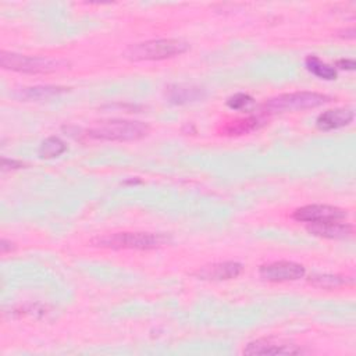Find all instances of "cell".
Instances as JSON below:
<instances>
[{"label": "cell", "instance_id": "cell-6", "mask_svg": "<svg viewBox=\"0 0 356 356\" xmlns=\"http://www.w3.org/2000/svg\"><path fill=\"white\" fill-rule=\"evenodd\" d=\"M292 217L300 222H324V221H342L348 217V211L330 204H307L293 211Z\"/></svg>", "mask_w": 356, "mask_h": 356}, {"label": "cell", "instance_id": "cell-15", "mask_svg": "<svg viewBox=\"0 0 356 356\" xmlns=\"http://www.w3.org/2000/svg\"><path fill=\"white\" fill-rule=\"evenodd\" d=\"M305 65L306 68L316 76L321 78V79H327V81H331V79H335L337 78V70L321 61L318 57L316 56H309L306 60H305Z\"/></svg>", "mask_w": 356, "mask_h": 356}, {"label": "cell", "instance_id": "cell-13", "mask_svg": "<svg viewBox=\"0 0 356 356\" xmlns=\"http://www.w3.org/2000/svg\"><path fill=\"white\" fill-rule=\"evenodd\" d=\"M167 96H168L170 102H172V103L185 104V103L202 100L206 96V92L203 88H199V86L174 85V86L168 88Z\"/></svg>", "mask_w": 356, "mask_h": 356}, {"label": "cell", "instance_id": "cell-20", "mask_svg": "<svg viewBox=\"0 0 356 356\" xmlns=\"http://www.w3.org/2000/svg\"><path fill=\"white\" fill-rule=\"evenodd\" d=\"M337 67L341 68V70L352 71V70H355L356 63H355V60H352V58H341V60L337 61Z\"/></svg>", "mask_w": 356, "mask_h": 356}, {"label": "cell", "instance_id": "cell-4", "mask_svg": "<svg viewBox=\"0 0 356 356\" xmlns=\"http://www.w3.org/2000/svg\"><path fill=\"white\" fill-rule=\"evenodd\" d=\"M331 100L330 96L317 93V92H293L278 95L260 107V114H274V113H286V111H299L307 108L320 107Z\"/></svg>", "mask_w": 356, "mask_h": 356}, {"label": "cell", "instance_id": "cell-11", "mask_svg": "<svg viewBox=\"0 0 356 356\" xmlns=\"http://www.w3.org/2000/svg\"><path fill=\"white\" fill-rule=\"evenodd\" d=\"M307 231L316 236L328 239H345L352 235L353 227L348 222L341 221H324V222H310Z\"/></svg>", "mask_w": 356, "mask_h": 356}, {"label": "cell", "instance_id": "cell-18", "mask_svg": "<svg viewBox=\"0 0 356 356\" xmlns=\"http://www.w3.org/2000/svg\"><path fill=\"white\" fill-rule=\"evenodd\" d=\"M253 103V97L248 93H235L227 99V106L231 110H242Z\"/></svg>", "mask_w": 356, "mask_h": 356}, {"label": "cell", "instance_id": "cell-2", "mask_svg": "<svg viewBox=\"0 0 356 356\" xmlns=\"http://www.w3.org/2000/svg\"><path fill=\"white\" fill-rule=\"evenodd\" d=\"M189 49V44L182 39H152L131 44L124 56L131 61H153L179 56Z\"/></svg>", "mask_w": 356, "mask_h": 356}, {"label": "cell", "instance_id": "cell-19", "mask_svg": "<svg viewBox=\"0 0 356 356\" xmlns=\"http://www.w3.org/2000/svg\"><path fill=\"white\" fill-rule=\"evenodd\" d=\"M1 167L3 170H15V168H21L24 167V164L21 161L17 160H10V159H1Z\"/></svg>", "mask_w": 356, "mask_h": 356}, {"label": "cell", "instance_id": "cell-8", "mask_svg": "<svg viewBox=\"0 0 356 356\" xmlns=\"http://www.w3.org/2000/svg\"><path fill=\"white\" fill-rule=\"evenodd\" d=\"M302 353V349L285 339L281 338H259L249 342L243 348V355H298Z\"/></svg>", "mask_w": 356, "mask_h": 356}, {"label": "cell", "instance_id": "cell-3", "mask_svg": "<svg viewBox=\"0 0 356 356\" xmlns=\"http://www.w3.org/2000/svg\"><path fill=\"white\" fill-rule=\"evenodd\" d=\"M149 125L134 120H108L89 128L86 135L102 140H138L149 134Z\"/></svg>", "mask_w": 356, "mask_h": 356}, {"label": "cell", "instance_id": "cell-17", "mask_svg": "<svg viewBox=\"0 0 356 356\" xmlns=\"http://www.w3.org/2000/svg\"><path fill=\"white\" fill-rule=\"evenodd\" d=\"M67 150V145L58 136L46 138L39 146V156L42 159H53L61 156Z\"/></svg>", "mask_w": 356, "mask_h": 356}, {"label": "cell", "instance_id": "cell-12", "mask_svg": "<svg viewBox=\"0 0 356 356\" xmlns=\"http://www.w3.org/2000/svg\"><path fill=\"white\" fill-rule=\"evenodd\" d=\"M266 122L264 120V115L261 114H257V115H246V117H242V118H236V120H232L229 122H227L221 132L224 135H229V136H236V135H243V134H248V132H252L254 129H257L259 127H261L263 124Z\"/></svg>", "mask_w": 356, "mask_h": 356}, {"label": "cell", "instance_id": "cell-9", "mask_svg": "<svg viewBox=\"0 0 356 356\" xmlns=\"http://www.w3.org/2000/svg\"><path fill=\"white\" fill-rule=\"evenodd\" d=\"M243 270V266L238 261H218L200 267L195 275L200 280L207 281H227L236 278Z\"/></svg>", "mask_w": 356, "mask_h": 356}, {"label": "cell", "instance_id": "cell-16", "mask_svg": "<svg viewBox=\"0 0 356 356\" xmlns=\"http://www.w3.org/2000/svg\"><path fill=\"white\" fill-rule=\"evenodd\" d=\"M309 282L318 288L334 289V288L346 285L348 282H352V280H348V277H342L337 274H312L309 277Z\"/></svg>", "mask_w": 356, "mask_h": 356}, {"label": "cell", "instance_id": "cell-14", "mask_svg": "<svg viewBox=\"0 0 356 356\" xmlns=\"http://www.w3.org/2000/svg\"><path fill=\"white\" fill-rule=\"evenodd\" d=\"M65 90L67 88H63V86H50V85L31 86V88H24L19 96L26 100H44V99L57 96Z\"/></svg>", "mask_w": 356, "mask_h": 356}, {"label": "cell", "instance_id": "cell-10", "mask_svg": "<svg viewBox=\"0 0 356 356\" xmlns=\"http://www.w3.org/2000/svg\"><path fill=\"white\" fill-rule=\"evenodd\" d=\"M355 114L350 108L339 107V108H331L325 110L321 114H318L316 120V125L321 131H332L339 129L346 125H349L353 120Z\"/></svg>", "mask_w": 356, "mask_h": 356}, {"label": "cell", "instance_id": "cell-5", "mask_svg": "<svg viewBox=\"0 0 356 356\" xmlns=\"http://www.w3.org/2000/svg\"><path fill=\"white\" fill-rule=\"evenodd\" d=\"M0 65L4 70L24 74H50L57 71L63 65V63L60 60L49 57L24 56L3 50L0 53Z\"/></svg>", "mask_w": 356, "mask_h": 356}, {"label": "cell", "instance_id": "cell-1", "mask_svg": "<svg viewBox=\"0 0 356 356\" xmlns=\"http://www.w3.org/2000/svg\"><path fill=\"white\" fill-rule=\"evenodd\" d=\"M165 242H168V238L165 235L153 232H114L95 236L90 241V243L96 248L113 250H150L163 246Z\"/></svg>", "mask_w": 356, "mask_h": 356}, {"label": "cell", "instance_id": "cell-7", "mask_svg": "<svg viewBox=\"0 0 356 356\" xmlns=\"http://www.w3.org/2000/svg\"><path fill=\"white\" fill-rule=\"evenodd\" d=\"M306 274V268L295 261L281 260L273 261L268 264H263L259 268V275L270 282H284V281H296L303 278Z\"/></svg>", "mask_w": 356, "mask_h": 356}, {"label": "cell", "instance_id": "cell-21", "mask_svg": "<svg viewBox=\"0 0 356 356\" xmlns=\"http://www.w3.org/2000/svg\"><path fill=\"white\" fill-rule=\"evenodd\" d=\"M14 243H11L10 241H6V239H1V245H0V249H1V253H7L8 250L14 249L13 246Z\"/></svg>", "mask_w": 356, "mask_h": 356}]
</instances>
